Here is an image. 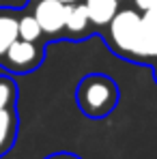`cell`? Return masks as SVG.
<instances>
[{
  "label": "cell",
  "mask_w": 157,
  "mask_h": 159,
  "mask_svg": "<svg viewBox=\"0 0 157 159\" xmlns=\"http://www.w3.org/2000/svg\"><path fill=\"white\" fill-rule=\"evenodd\" d=\"M20 15L22 9L0 7V62L9 52V48L20 39Z\"/></svg>",
  "instance_id": "obj_6"
},
{
  "label": "cell",
  "mask_w": 157,
  "mask_h": 159,
  "mask_svg": "<svg viewBox=\"0 0 157 159\" xmlns=\"http://www.w3.org/2000/svg\"><path fill=\"white\" fill-rule=\"evenodd\" d=\"M20 99V90H17V82L11 73H0V112L11 106H17Z\"/></svg>",
  "instance_id": "obj_10"
},
{
  "label": "cell",
  "mask_w": 157,
  "mask_h": 159,
  "mask_svg": "<svg viewBox=\"0 0 157 159\" xmlns=\"http://www.w3.org/2000/svg\"><path fill=\"white\" fill-rule=\"evenodd\" d=\"M45 50H48V41L39 39V41H26V39H17L9 52L4 54L0 67L11 73V75H28L32 71H37L43 60H45Z\"/></svg>",
  "instance_id": "obj_3"
},
{
  "label": "cell",
  "mask_w": 157,
  "mask_h": 159,
  "mask_svg": "<svg viewBox=\"0 0 157 159\" xmlns=\"http://www.w3.org/2000/svg\"><path fill=\"white\" fill-rule=\"evenodd\" d=\"M20 39H26V41H39V39H45L43 37V30L39 26V22L35 20V15L28 11V7L22 9V15H20ZM48 41V39H45ZM50 43V41H48Z\"/></svg>",
  "instance_id": "obj_11"
},
{
  "label": "cell",
  "mask_w": 157,
  "mask_h": 159,
  "mask_svg": "<svg viewBox=\"0 0 157 159\" xmlns=\"http://www.w3.org/2000/svg\"><path fill=\"white\" fill-rule=\"evenodd\" d=\"M60 2H65V4H71V2H80V0H60Z\"/></svg>",
  "instance_id": "obj_15"
},
{
  "label": "cell",
  "mask_w": 157,
  "mask_h": 159,
  "mask_svg": "<svg viewBox=\"0 0 157 159\" xmlns=\"http://www.w3.org/2000/svg\"><path fill=\"white\" fill-rule=\"evenodd\" d=\"M142 30H144V54H146V60L153 62L157 58V2L142 13Z\"/></svg>",
  "instance_id": "obj_9"
},
{
  "label": "cell",
  "mask_w": 157,
  "mask_h": 159,
  "mask_svg": "<svg viewBox=\"0 0 157 159\" xmlns=\"http://www.w3.org/2000/svg\"><path fill=\"white\" fill-rule=\"evenodd\" d=\"M20 135V112L17 106H11L0 112V157L9 155V151L15 146Z\"/></svg>",
  "instance_id": "obj_7"
},
{
  "label": "cell",
  "mask_w": 157,
  "mask_h": 159,
  "mask_svg": "<svg viewBox=\"0 0 157 159\" xmlns=\"http://www.w3.org/2000/svg\"><path fill=\"white\" fill-rule=\"evenodd\" d=\"M28 11L35 15L43 37L52 41H65V11L67 4L60 0H28Z\"/></svg>",
  "instance_id": "obj_4"
},
{
  "label": "cell",
  "mask_w": 157,
  "mask_h": 159,
  "mask_svg": "<svg viewBox=\"0 0 157 159\" xmlns=\"http://www.w3.org/2000/svg\"><path fill=\"white\" fill-rule=\"evenodd\" d=\"M82 4L86 7L93 24L97 28H104L116 13H118V0H82Z\"/></svg>",
  "instance_id": "obj_8"
},
{
  "label": "cell",
  "mask_w": 157,
  "mask_h": 159,
  "mask_svg": "<svg viewBox=\"0 0 157 159\" xmlns=\"http://www.w3.org/2000/svg\"><path fill=\"white\" fill-rule=\"evenodd\" d=\"M155 2H157V0H133L136 9H138V11H142V13H144L146 9H151V7H153Z\"/></svg>",
  "instance_id": "obj_13"
},
{
  "label": "cell",
  "mask_w": 157,
  "mask_h": 159,
  "mask_svg": "<svg viewBox=\"0 0 157 159\" xmlns=\"http://www.w3.org/2000/svg\"><path fill=\"white\" fill-rule=\"evenodd\" d=\"M43 159H82V157H78L76 153H69V151H58V153H52Z\"/></svg>",
  "instance_id": "obj_12"
},
{
  "label": "cell",
  "mask_w": 157,
  "mask_h": 159,
  "mask_svg": "<svg viewBox=\"0 0 157 159\" xmlns=\"http://www.w3.org/2000/svg\"><path fill=\"white\" fill-rule=\"evenodd\" d=\"M118 99L121 88L116 80L99 71L82 75L76 86V103L80 112L90 120H101L110 116L118 106Z\"/></svg>",
  "instance_id": "obj_2"
},
{
  "label": "cell",
  "mask_w": 157,
  "mask_h": 159,
  "mask_svg": "<svg viewBox=\"0 0 157 159\" xmlns=\"http://www.w3.org/2000/svg\"><path fill=\"white\" fill-rule=\"evenodd\" d=\"M104 41L114 56L129 62L149 65L144 54L142 13L136 9H118V13L104 26Z\"/></svg>",
  "instance_id": "obj_1"
},
{
  "label": "cell",
  "mask_w": 157,
  "mask_h": 159,
  "mask_svg": "<svg viewBox=\"0 0 157 159\" xmlns=\"http://www.w3.org/2000/svg\"><path fill=\"white\" fill-rule=\"evenodd\" d=\"M99 28L93 24L86 7L80 2H71L67 4L65 11V41H84L90 39Z\"/></svg>",
  "instance_id": "obj_5"
},
{
  "label": "cell",
  "mask_w": 157,
  "mask_h": 159,
  "mask_svg": "<svg viewBox=\"0 0 157 159\" xmlns=\"http://www.w3.org/2000/svg\"><path fill=\"white\" fill-rule=\"evenodd\" d=\"M151 65H153V78H155V82H157V58L151 62Z\"/></svg>",
  "instance_id": "obj_14"
}]
</instances>
